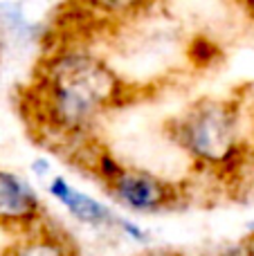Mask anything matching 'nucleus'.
Returning a JSON list of instances; mask_svg holds the SVG:
<instances>
[{"label":"nucleus","instance_id":"nucleus-1","mask_svg":"<svg viewBox=\"0 0 254 256\" xmlns=\"http://www.w3.org/2000/svg\"><path fill=\"white\" fill-rule=\"evenodd\" d=\"M135 94L138 86L92 43L50 40L22 106L40 140L70 153L94 140L102 122Z\"/></svg>","mask_w":254,"mask_h":256},{"label":"nucleus","instance_id":"nucleus-2","mask_svg":"<svg viewBox=\"0 0 254 256\" xmlns=\"http://www.w3.org/2000/svg\"><path fill=\"white\" fill-rule=\"evenodd\" d=\"M166 137L196 171L230 176L248 158L246 115L234 97L194 99L166 122Z\"/></svg>","mask_w":254,"mask_h":256},{"label":"nucleus","instance_id":"nucleus-3","mask_svg":"<svg viewBox=\"0 0 254 256\" xmlns=\"http://www.w3.org/2000/svg\"><path fill=\"white\" fill-rule=\"evenodd\" d=\"M162 0H68L58 14V34L48 32L50 40L92 43L97 34H117L122 27L146 18Z\"/></svg>","mask_w":254,"mask_h":256},{"label":"nucleus","instance_id":"nucleus-4","mask_svg":"<svg viewBox=\"0 0 254 256\" xmlns=\"http://www.w3.org/2000/svg\"><path fill=\"white\" fill-rule=\"evenodd\" d=\"M43 194L54 202L74 225L84 227L94 234L115 236L122 212H117L106 198L94 196L76 186L66 173H54L43 182Z\"/></svg>","mask_w":254,"mask_h":256},{"label":"nucleus","instance_id":"nucleus-5","mask_svg":"<svg viewBox=\"0 0 254 256\" xmlns=\"http://www.w3.org/2000/svg\"><path fill=\"white\" fill-rule=\"evenodd\" d=\"M50 218L45 194L30 176L0 166V230L16 236Z\"/></svg>","mask_w":254,"mask_h":256},{"label":"nucleus","instance_id":"nucleus-6","mask_svg":"<svg viewBox=\"0 0 254 256\" xmlns=\"http://www.w3.org/2000/svg\"><path fill=\"white\" fill-rule=\"evenodd\" d=\"M0 256H79L76 243L61 225L45 222L14 236Z\"/></svg>","mask_w":254,"mask_h":256},{"label":"nucleus","instance_id":"nucleus-7","mask_svg":"<svg viewBox=\"0 0 254 256\" xmlns=\"http://www.w3.org/2000/svg\"><path fill=\"white\" fill-rule=\"evenodd\" d=\"M115 236H120V238L128 240V243L138 245V248H142V250L153 245V232L148 230V227H144L142 222H138L133 216H126V214H122L120 222H117Z\"/></svg>","mask_w":254,"mask_h":256},{"label":"nucleus","instance_id":"nucleus-8","mask_svg":"<svg viewBox=\"0 0 254 256\" xmlns=\"http://www.w3.org/2000/svg\"><path fill=\"white\" fill-rule=\"evenodd\" d=\"M210 256H254V236L250 234L243 240L223 245V248H218L214 254H210Z\"/></svg>","mask_w":254,"mask_h":256},{"label":"nucleus","instance_id":"nucleus-9","mask_svg":"<svg viewBox=\"0 0 254 256\" xmlns=\"http://www.w3.org/2000/svg\"><path fill=\"white\" fill-rule=\"evenodd\" d=\"M30 173L40 182V184H43L50 176L56 173V168H54L52 158H48V155H36V158L30 162Z\"/></svg>","mask_w":254,"mask_h":256},{"label":"nucleus","instance_id":"nucleus-10","mask_svg":"<svg viewBox=\"0 0 254 256\" xmlns=\"http://www.w3.org/2000/svg\"><path fill=\"white\" fill-rule=\"evenodd\" d=\"M140 256H189L184 252H180V250H174V248H146Z\"/></svg>","mask_w":254,"mask_h":256},{"label":"nucleus","instance_id":"nucleus-11","mask_svg":"<svg viewBox=\"0 0 254 256\" xmlns=\"http://www.w3.org/2000/svg\"><path fill=\"white\" fill-rule=\"evenodd\" d=\"M236 4L254 20V0H236Z\"/></svg>","mask_w":254,"mask_h":256}]
</instances>
